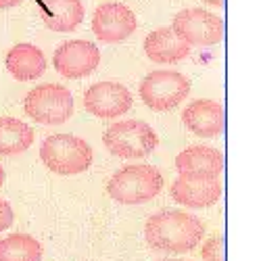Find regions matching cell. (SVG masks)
I'll list each match as a JSON object with an SVG mask.
<instances>
[{
    "label": "cell",
    "instance_id": "cell-1",
    "mask_svg": "<svg viewBox=\"0 0 261 261\" xmlns=\"http://www.w3.org/2000/svg\"><path fill=\"white\" fill-rule=\"evenodd\" d=\"M205 224L186 211L165 209L148 217L144 226L146 243L163 253H188L201 243Z\"/></svg>",
    "mask_w": 261,
    "mask_h": 261
},
{
    "label": "cell",
    "instance_id": "cell-2",
    "mask_svg": "<svg viewBox=\"0 0 261 261\" xmlns=\"http://www.w3.org/2000/svg\"><path fill=\"white\" fill-rule=\"evenodd\" d=\"M161 188L163 178L153 165H125L115 171L107 184L109 197L123 205H142L153 201Z\"/></svg>",
    "mask_w": 261,
    "mask_h": 261
},
{
    "label": "cell",
    "instance_id": "cell-3",
    "mask_svg": "<svg viewBox=\"0 0 261 261\" xmlns=\"http://www.w3.org/2000/svg\"><path fill=\"white\" fill-rule=\"evenodd\" d=\"M92 146L73 134H53L42 142L40 159L59 176H75L92 165Z\"/></svg>",
    "mask_w": 261,
    "mask_h": 261
},
{
    "label": "cell",
    "instance_id": "cell-4",
    "mask_svg": "<svg viewBox=\"0 0 261 261\" xmlns=\"http://www.w3.org/2000/svg\"><path fill=\"white\" fill-rule=\"evenodd\" d=\"M102 142L109 153L119 159H144L157 148L159 136L148 123L125 119L109 127L102 134Z\"/></svg>",
    "mask_w": 261,
    "mask_h": 261
},
{
    "label": "cell",
    "instance_id": "cell-5",
    "mask_svg": "<svg viewBox=\"0 0 261 261\" xmlns=\"http://www.w3.org/2000/svg\"><path fill=\"white\" fill-rule=\"evenodd\" d=\"M73 94L61 84H40L28 92L25 115L44 125H61L73 115Z\"/></svg>",
    "mask_w": 261,
    "mask_h": 261
},
{
    "label": "cell",
    "instance_id": "cell-6",
    "mask_svg": "<svg viewBox=\"0 0 261 261\" xmlns=\"http://www.w3.org/2000/svg\"><path fill=\"white\" fill-rule=\"evenodd\" d=\"M140 98L153 111H171L190 94V80L171 69L150 71L140 82Z\"/></svg>",
    "mask_w": 261,
    "mask_h": 261
},
{
    "label": "cell",
    "instance_id": "cell-7",
    "mask_svg": "<svg viewBox=\"0 0 261 261\" xmlns=\"http://www.w3.org/2000/svg\"><path fill=\"white\" fill-rule=\"evenodd\" d=\"M188 46H213L224 38V19L205 9H184L171 23Z\"/></svg>",
    "mask_w": 261,
    "mask_h": 261
},
{
    "label": "cell",
    "instance_id": "cell-8",
    "mask_svg": "<svg viewBox=\"0 0 261 261\" xmlns=\"http://www.w3.org/2000/svg\"><path fill=\"white\" fill-rule=\"evenodd\" d=\"M100 63V50L88 40H69L55 50L53 65L67 80H80L90 75Z\"/></svg>",
    "mask_w": 261,
    "mask_h": 261
},
{
    "label": "cell",
    "instance_id": "cell-9",
    "mask_svg": "<svg viewBox=\"0 0 261 261\" xmlns=\"http://www.w3.org/2000/svg\"><path fill=\"white\" fill-rule=\"evenodd\" d=\"M84 107L100 119L119 117L132 107V94L119 82H96L84 92Z\"/></svg>",
    "mask_w": 261,
    "mask_h": 261
},
{
    "label": "cell",
    "instance_id": "cell-10",
    "mask_svg": "<svg viewBox=\"0 0 261 261\" xmlns=\"http://www.w3.org/2000/svg\"><path fill=\"white\" fill-rule=\"evenodd\" d=\"M92 32L102 42H121L136 32V17L121 3H105L94 11Z\"/></svg>",
    "mask_w": 261,
    "mask_h": 261
},
{
    "label": "cell",
    "instance_id": "cell-11",
    "mask_svg": "<svg viewBox=\"0 0 261 261\" xmlns=\"http://www.w3.org/2000/svg\"><path fill=\"white\" fill-rule=\"evenodd\" d=\"M171 199L190 207V209H205L220 201L222 197V182L217 178H199V176H180L173 180L169 188Z\"/></svg>",
    "mask_w": 261,
    "mask_h": 261
},
{
    "label": "cell",
    "instance_id": "cell-12",
    "mask_svg": "<svg viewBox=\"0 0 261 261\" xmlns=\"http://www.w3.org/2000/svg\"><path fill=\"white\" fill-rule=\"evenodd\" d=\"M182 121L192 134H197L201 138L220 136L224 132V123H226L222 105L209 98L192 100L182 111Z\"/></svg>",
    "mask_w": 261,
    "mask_h": 261
},
{
    "label": "cell",
    "instance_id": "cell-13",
    "mask_svg": "<svg viewBox=\"0 0 261 261\" xmlns=\"http://www.w3.org/2000/svg\"><path fill=\"white\" fill-rule=\"evenodd\" d=\"M176 169L180 176L217 178L224 169V155L211 146H190L176 157Z\"/></svg>",
    "mask_w": 261,
    "mask_h": 261
},
{
    "label": "cell",
    "instance_id": "cell-14",
    "mask_svg": "<svg viewBox=\"0 0 261 261\" xmlns=\"http://www.w3.org/2000/svg\"><path fill=\"white\" fill-rule=\"evenodd\" d=\"M144 53L150 61H155L159 65H169V63H178L186 59L190 53V46L169 25V28H157L146 36Z\"/></svg>",
    "mask_w": 261,
    "mask_h": 261
},
{
    "label": "cell",
    "instance_id": "cell-15",
    "mask_svg": "<svg viewBox=\"0 0 261 261\" xmlns=\"http://www.w3.org/2000/svg\"><path fill=\"white\" fill-rule=\"evenodd\" d=\"M7 71L19 82L40 80L46 71V57L34 44H17L7 53Z\"/></svg>",
    "mask_w": 261,
    "mask_h": 261
},
{
    "label": "cell",
    "instance_id": "cell-16",
    "mask_svg": "<svg viewBox=\"0 0 261 261\" xmlns=\"http://www.w3.org/2000/svg\"><path fill=\"white\" fill-rule=\"evenodd\" d=\"M84 19L82 0H44L42 21L53 32H73Z\"/></svg>",
    "mask_w": 261,
    "mask_h": 261
},
{
    "label": "cell",
    "instance_id": "cell-17",
    "mask_svg": "<svg viewBox=\"0 0 261 261\" xmlns=\"http://www.w3.org/2000/svg\"><path fill=\"white\" fill-rule=\"evenodd\" d=\"M34 142V129L15 117H0V155L25 153Z\"/></svg>",
    "mask_w": 261,
    "mask_h": 261
},
{
    "label": "cell",
    "instance_id": "cell-18",
    "mask_svg": "<svg viewBox=\"0 0 261 261\" xmlns=\"http://www.w3.org/2000/svg\"><path fill=\"white\" fill-rule=\"evenodd\" d=\"M44 247L30 234H9L0 241V261H42Z\"/></svg>",
    "mask_w": 261,
    "mask_h": 261
},
{
    "label": "cell",
    "instance_id": "cell-19",
    "mask_svg": "<svg viewBox=\"0 0 261 261\" xmlns=\"http://www.w3.org/2000/svg\"><path fill=\"white\" fill-rule=\"evenodd\" d=\"M201 257L205 261H224V241L222 236H213L203 245Z\"/></svg>",
    "mask_w": 261,
    "mask_h": 261
},
{
    "label": "cell",
    "instance_id": "cell-20",
    "mask_svg": "<svg viewBox=\"0 0 261 261\" xmlns=\"http://www.w3.org/2000/svg\"><path fill=\"white\" fill-rule=\"evenodd\" d=\"M13 220H15V213H13L11 205L5 199H0V232H5L7 228H11Z\"/></svg>",
    "mask_w": 261,
    "mask_h": 261
},
{
    "label": "cell",
    "instance_id": "cell-21",
    "mask_svg": "<svg viewBox=\"0 0 261 261\" xmlns=\"http://www.w3.org/2000/svg\"><path fill=\"white\" fill-rule=\"evenodd\" d=\"M23 0H0V9H9V7H15V5H21Z\"/></svg>",
    "mask_w": 261,
    "mask_h": 261
},
{
    "label": "cell",
    "instance_id": "cell-22",
    "mask_svg": "<svg viewBox=\"0 0 261 261\" xmlns=\"http://www.w3.org/2000/svg\"><path fill=\"white\" fill-rule=\"evenodd\" d=\"M207 5H213V7H222L224 5V0H205Z\"/></svg>",
    "mask_w": 261,
    "mask_h": 261
},
{
    "label": "cell",
    "instance_id": "cell-23",
    "mask_svg": "<svg viewBox=\"0 0 261 261\" xmlns=\"http://www.w3.org/2000/svg\"><path fill=\"white\" fill-rule=\"evenodd\" d=\"M3 182H5V169H3V165H0V186H3Z\"/></svg>",
    "mask_w": 261,
    "mask_h": 261
},
{
    "label": "cell",
    "instance_id": "cell-24",
    "mask_svg": "<svg viewBox=\"0 0 261 261\" xmlns=\"http://www.w3.org/2000/svg\"><path fill=\"white\" fill-rule=\"evenodd\" d=\"M163 261H184V259H163Z\"/></svg>",
    "mask_w": 261,
    "mask_h": 261
}]
</instances>
